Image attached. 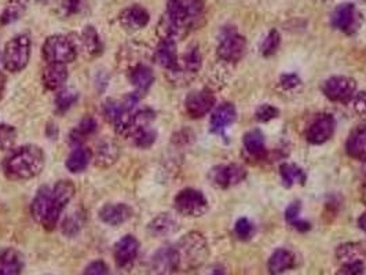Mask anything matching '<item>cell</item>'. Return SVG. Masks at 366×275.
Returning <instances> with one entry per match:
<instances>
[{
	"label": "cell",
	"instance_id": "cell-1",
	"mask_svg": "<svg viewBox=\"0 0 366 275\" xmlns=\"http://www.w3.org/2000/svg\"><path fill=\"white\" fill-rule=\"evenodd\" d=\"M76 193V187L70 181H59L52 189L41 187L35 196L30 214L33 219L46 230H54L58 225L61 212L70 203Z\"/></svg>",
	"mask_w": 366,
	"mask_h": 275
},
{
	"label": "cell",
	"instance_id": "cell-2",
	"mask_svg": "<svg viewBox=\"0 0 366 275\" xmlns=\"http://www.w3.org/2000/svg\"><path fill=\"white\" fill-rule=\"evenodd\" d=\"M204 19L202 0H168L167 12L159 23L162 39L182 37L187 32L198 28Z\"/></svg>",
	"mask_w": 366,
	"mask_h": 275
},
{
	"label": "cell",
	"instance_id": "cell-3",
	"mask_svg": "<svg viewBox=\"0 0 366 275\" xmlns=\"http://www.w3.org/2000/svg\"><path fill=\"white\" fill-rule=\"evenodd\" d=\"M44 168V153L36 145L21 146L4 161V172L12 181L36 178Z\"/></svg>",
	"mask_w": 366,
	"mask_h": 275
},
{
	"label": "cell",
	"instance_id": "cell-4",
	"mask_svg": "<svg viewBox=\"0 0 366 275\" xmlns=\"http://www.w3.org/2000/svg\"><path fill=\"white\" fill-rule=\"evenodd\" d=\"M208 255V244L204 236L191 232L182 237L173 248L174 267L178 272H193L206 262Z\"/></svg>",
	"mask_w": 366,
	"mask_h": 275
},
{
	"label": "cell",
	"instance_id": "cell-5",
	"mask_svg": "<svg viewBox=\"0 0 366 275\" xmlns=\"http://www.w3.org/2000/svg\"><path fill=\"white\" fill-rule=\"evenodd\" d=\"M77 55L76 44L65 34L47 37L41 48V57L47 63H70Z\"/></svg>",
	"mask_w": 366,
	"mask_h": 275
},
{
	"label": "cell",
	"instance_id": "cell-6",
	"mask_svg": "<svg viewBox=\"0 0 366 275\" xmlns=\"http://www.w3.org/2000/svg\"><path fill=\"white\" fill-rule=\"evenodd\" d=\"M30 57V39L28 34H18L7 41L3 51V65L11 73L23 70Z\"/></svg>",
	"mask_w": 366,
	"mask_h": 275
},
{
	"label": "cell",
	"instance_id": "cell-7",
	"mask_svg": "<svg viewBox=\"0 0 366 275\" xmlns=\"http://www.w3.org/2000/svg\"><path fill=\"white\" fill-rule=\"evenodd\" d=\"M175 210L189 218L202 216L208 211V201L205 196L194 189H184L175 197Z\"/></svg>",
	"mask_w": 366,
	"mask_h": 275
},
{
	"label": "cell",
	"instance_id": "cell-8",
	"mask_svg": "<svg viewBox=\"0 0 366 275\" xmlns=\"http://www.w3.org/2000/svg\"><path fill=\"white\" fill-rule=\"evenodd\" d=\"M322 92L334 102H347L353 99L357 90V81L346 76H335L324 81Z\"/></svg>",
	"mask_w": 366,
	"mask_h": 275
},
{
	"label": "cell",
	"instance_id": "cell-9",
	"mask_svg": "<svg viewBox=\"0 0 366 275\" xmlns=\"http://www.w3.org/2000/svg\"><path fill=\"white\" fill-rule=\"evenodd\" d=\"M245 48H247L245 39L241 34H238L235 30L226 29L218 45V55L222 61L237 62L242 58Z\"/></svg>",
	"mask_w": 366,
	"mask_h": 275
},
{
	"label": "cell",
	"instance_id": "cell-10",
	"mask_svg": "<svg viewBox=\"0 0 366 275\" xmlns=\"http://www.w3.org/2000/svg\"><path fill=\"white\" fill-rule=\"evenodd\" d=\"M247 178V172L241 165L227 164V165H216L209 172L211 182L220 187L227 189L241 183Z\"/></svg>",
	"mask_w": 366,
	"mask_h": 275
},
{
	"label": "cell",
	"instance_id": "cell-11",
	"mask_svg": "<svg viewBox=\"0 0 366 275\" xmlns=\"http://www.w3.org/2000/svg\"><path fill=\"white\" fill-rule=\"evenodd\" d=\"M331 21L334 28L351 34L360 26V12L353 3H343L335 8Z\"/></svg>",
	"mask_w": 366,
	"mask_h": 275
},
{
	"label": "cell",
	"instance_id": "cell-12",
	"mask_svg": "<svg viewBox=\"0 0 366 275\" xmlns=\"http://www.w3.org/2000/svg\"><path fill=\"white\" fill-rule=\"evenodd\" d=\"M215 105V95L211 90H200L190 92L184 101L186 112L193 119H200L205 116Z\"/></svg>",
	"mask_w": 366,
	"mask_h": 275
},
{
	"label": "cell",
	"instance_id": "cell-13",
	"mask_svg": "<svg viewBox=\"0 0 366 275\" xmlns=\"http://www.w3.org/2000/svg\"><path fill=\"white\" fill-rule=\"evenodd\" d=\"M139 252V243L134 236H124L115 245V261L117 267L127 269L130 267Z\"/></svg>",
	"mask_w": 366,
	"mask_h": 275
},
{
	"label": "cell",
	"instance_id": "cell-14",
	"mask_svg": "<svg viewBox=\"0 0 366 275\" xmlns=\"http://www.w3.org/2000/svg\"><path fill=\"white\" fill-rule=\"evenodd\" d=\"M335 119L331 114L317 117L307 130V141L313 145H321L331 139L335 132Z\"/></svg>",
	"mask_w": 366,
	"mask_h": 275
},
{
	"label": "cell",
	"instance_id": "cell-15",
	"mask_svg": "<svg viewBox=\"0 0 366 275\" xmlns=\"http://www.w3.org/2000/svg\"><path fill=\"white\" fill-rule=\"evenodd\" d=\"M149 19H151L149 12L144 7H141L138 4L124 8L120 12V15H119L120 25L126 30H130V32H135V30L144 29L149 23Z\"/></svg>",
	"mask_w": 366,
	"mask_h": 275
},
{
	"label": "cell",
	"instance_id": "cell-16",
	"mask_svg": "<svg viewBox=\"0 0 366 275\" xmlns=\"http://www.w3.org/2000/svg\"><path fill=\"white\" fill-rule=\"evenodd\" d=\"M155 59L157 63L171 73L178 69L180 59H178V52H177V43L174 39H162L156 48Z\"/></svg>",
	"mask_w": 366,
	"mask_h": 275
},
{
	"label": "cell",
	"instance_id": "cell-17",
	"mask_svg": "<svg viewBox=\"0 0 366 275\" xmlns=\"http://www.w3.org/2000/svg\"><path fill=\"white\" fill-rule=\"evenodd\" d=\"M99 219L110 226H120L133 218V210L127 204H106L99 211Z\"/></svg>",
	"mask_w": 366,
	"mask_h": 275
},
{
	"label": "cell",
	"instance_id": "cell-18",
	"mask_svg": "<svg viewBox=\"0 0 366 275\" xmlns=\"http://www.w3.org/2000/svg\"><path fill=\"white\" fill-rule=\"evenodd\" d=\"M68 80V69L64 63H47L41 72V81L47 90L55 91L64 87Z\"/></svg>",
	"mask_w": 366,
	"mask_h": 275
},
{
	"label": "cell",
	"instance_id": "cell-19",
	"mask_svg": "<svg viewBox=\"0 0 366 275\" xmlns=\"http://www.w3.org/2000/svg\"><path fill=\"white\" fill-rule=\"evenodd\" d=\"M235 108L231 103H223L219 108L215 109V112L211 116V131L213 134H223L229 125H231L235 121Z\"/></svg>",
	"mask_w": 366,
	"mask_h": 275
},
{
	"label": "cell",
	"instance_id": "cell-20",
	"mask_svg": "<svg viewBox=\"0 0 366 275\" xmlns=\"http://www.w3.org/2000/svg\"><path fill=\"white\" fill-rule=\"evenodd\" d=\"M174 270H175V267H174L173 248L171 247H163L152 258L148 275H171Z\"/></svg>",
	"mask_w": 366,
	"mask_h": 275
},
{
	"label": "cell",
	"instance_id": "cell-21",
	"mask_svg": "<svg viewBox=\"0 0 366 275\" xmlns=\"http://www.w3.org/2000/svg\"><path fill=\"white\" fill-rule=\"evenodd\" d=\"M336 258L343 265L363 263L366 258V241L343 244L336 251Z\"/></svg>",
	"mask_w": 366,
	"mask_h": 275
},
{
	"label": "cell",
	"instance_id": "cell-22",
	"mask_svg": "<svg viewBox=\"0 0 366 275\" xmlns=\"http://www.w3.org/2000/svg\"><path fill=\"white\" fill-rule=\"evenodd\" d=\"M23 269L22 255L12 248L0 251V275H21Z\"/></svg>",
	"mask_w": 366,
	"mask_h": 275
},
{
	"label": "cell",
	"instance_id": "cell-23",
	"mask_svg": "<svg viewBox=\"0 0 366 275\" xmlns=\"http://www.w3.org/2000/svg\"><path fill=\"white\" fill-rule=\"evenodd\" d=\"M347 154L360 161H366V127H358L351 132L346 145Z\"/></svg>",
	"mask_w": 366,
	"mask_h": 275
},
{
	"label": "cell",
	"instance_id": "cell-24",
	"mask_svg": "<svg viewBox=\"0 0 366 275\" xmlns=\"http://www.w3.org/2000/svg\"><path fill=\"white\" fill-rule=\"evenodd\" d=\"M130 80H131L133 85L137 88V92L144 94L152 87V84L155 81V74L149 66L139 63L131 69Z\"/></svg>",
	"mask_w": 366,
	"mask_h": 275
},
{
	"label": "cell",
	"instance_id": "cell-25",
	"mask_svg": "<svg viewBox=\"0 0 366 275\" xmlns=\"http://www.w3.org/2000/svg\"><path fill=\"white\" fill-rule=\"evenodd\" d=\"M148 229L155 237H166L178 230V222L170 214H162L149 223Z\"/></svg>",
	"mask_w": 366,
	"mask_h": 275
},
{
	"label": "cell",
	"instance_id": "cell-26",
	"mask_svg": "<svg viewBox=\"0 0 366 275\" xmlns=\"http://www.w3.org/2000/svg\"><path fill=\"white\" fill-rule=\"evenodd\" d=\"M119 159V147L113 141H104L98 145L95 153V164L101 168L113 165Z\"/></svg>",
	"mask_w": 366,
	"mask_h": 275
},
{
	"label": "cell",
	"instance_id": "cell-27",
	"mask_svg": "<svg viewBox=\"0 0 366 275\" xmlns=\"http://www.w3.org/2000/svg\"><path fill=\"white\" fill-rule=\"evenodd\" d=\"M295 266L293 255L287 249L276 251L269 261V270L271 275H281Z\"/></svg>",
	"mask_w": 366,
	"mask_h": 275
},
{
	"label": "cell",
	"instance_id": "cell-28",
	"mask_svg": "<svg viewBox=\"0 0 366 275\" xmlns=\"http://www.w3.org/2000/svg\"><path fill=\"white\" fill-rule=\"evenodd\" d=\"M244 147L255 159H263L266 156V145L264 135L259 130L249 131L244 135Z\"/></svg>",
	"mask_w": 366,
	"mask_h": 275
},
{
	"label": "cell",
	"instance_id": "cell-29",
	"mask_svg": "<svg viewBox=\"0 0 366 275\" xmlns=\"http://www.w3.org/2000/svg\"><path fill=\"white\" fill-rule=\"evenodd\" d=\"M91 157H93V153L88 149L79 147V146L75 147V150L69 154V157L66 160L68 171H70L73 174L83 172L88 167Z\"/></svg>",
	"mask_w": 366,
	"mask_h": 275
},
{
	"label": "cell",
	"instance_id": "cell-30",
	"mask_svg": "<svg viewBox=\"0 0 366 275\" xmlns=\"http://www.w3.org/2000/svg\"><path fill=\"white\" fill-rule=\"evenodd\" d=\"M28 4H29V0H7L1 11V15H0V23L8 25L19 19L26 11Z\"/></svg>",
	"mask_w": 366,
	"mask_h": 275
},
{
	"label": "cell",
	"instance_id": "cell-31",
	"mask_svg": "<svg viewBox=\"0 0 366 275\" xmlns=\"http://www.w3.org/2000/svg\"><path fill=\"white\" fill-rule=\"evenodd\" d=\"M81 41H83V47L88 55L97 57L104 50L101 37H99V34L94 26H86V29L81 33Z\"/></svg>",
	"mask_w": 366,
	"mask_h": 275
},
{
	"label": "cell",
	"instance_id": "cell-32",
	"mask_svg": "<svg viewBox=\"0 0 366 275\" xmlns=\"http://www.w3.org/2000/svg\"><path fill=\"white\" fill-rule=\"evenodd\" d=\"M280 174L282 178V183L287 187H292L296 183L303 185L306 182V174L302 168L295 164H282L280 168Z\"/></svg>",
	"mask_w": 366,
	"mask_h": 275
},
{
	"label": "cell",
	"instance_id": "cell-33",
	"mask_svg": "<svg viewBox=\"0 0 366 275\" xmlns=\"http://www.w3.org/2000/svg\"><path fill=\"white\" fill-rule=\"evenodd\" d=\"M200 68H201V54L197 47H193L183 55L182 63L180 62L178 69L173 73H180L183 70V73L195 74L200 70Z\"/></svg>",
	"mask_w": 366,
	"mask_h": 275
},
{
	"label": "cell",
	"instance_id": "cell-34",
	"mask_svg": "<svg viewBox=\"0 0 366 275\" xmlns=\"http://www.w3.org/2000/svg\"><path fill=\"white\" fill-rule=\"evenodd\" d=\"M95 130H97V121L93 117H84L79 123V125L76 127V130L73 131V134L70 136L72 138V142L79 143L83 138H86L88 135H91L93 132H95Z\"/></svg>",
	"mask_w": 366,
	"mask_h": 275
},
{
	"label": "cell",
	"instance_id": "cell-35",
	"mask_svg": "<svg viewBox=\"0 0 366 275\" xmlns=\"http://www.w3.org/2000/svg\"><path fill=\"white\" fill-rule=\"evenodd\" d=\"M131 138H134V142H135V145L138 147H141V149H149L156 142L157 134L149 125V127H145V128H141L139 131H137Z\"/></svg>",
	"mask_w": 366,
	"mask_h": 275
},
{
	"label": "cell",
	"instance_id": "cell-36",
	"mask_svg": "<svg viewBox=\"0 0 366 275\" xmlns=\"http://www.w3.org/2000/svg\"><path fill=\"white\" fill-rule=\"evenodd\" d=\"M77 92L72 88H65L58 92L55 98V105L59 112H66L69 108L73 106V103L77 101Z\"/></svg>",
	"mask_w": 366,
	"mask_h": 275
},
{
	"label": "cell",
	"instance_id": "cell-37",
	"mask_svg": "<svg viewBox=\"0 0 366 275\" xmlns=\"http://www.w3.org/2000/svg\"><path fill=\"white\" fill-rule=\"evenodd\" d=\"M86 7V0H61L59 14L62 17H73L80 14Z\"/></svg>",
	"mask_w": 366,
	"mask_h": 275
},
{
	"label": "cell",
	"instance_id": "cell-38",
	"mask_svg": "<svg viewBox=\"0 0 366 275\" xmlns=\"http://www.w3.org/2000/svg\"><path fill=\"white\" fill-rule=\"evenodd\" d=\"M280 43H281V37H280V33L277 30H270V33L266 36V39L263 40L262 45H260V51L264 57H270L273 55L278 47H280Z\"/></svg>",
	"mask_w": 366,
	"mask_h": 275
},
{
	"label": "cell",
	"instance_id": "cell-39",
	"mask_svg": "<svg viewBox=\"0 0 366 275\" xmlns=\"http://www.w3.org/2000/svg\"><path fill=\"white\" fill-rule=\"evenodd\" d=\"M15 141H17L15 128L7 124H0V150L12 149Z\"/></svg>",
	"mask_w": 366,
	"mask_h": 275
},
{
	"label": "cell",
	"instance_id": "cell-40",
	"mask_svg": "<svg viewBox=\"0 0 366 275\" xmlns=\"http://www.w3.org/2000/svg\"><path fill=\"white\" fill-rule=\"evenodd\" d=\"M234 232H235V236L242 240V241H248L252 238V236L255 234V227L253 225L245 219V218H241L237 221L235 223V227H234Z\"/></svg>",
	"mask_w": 366,
	"mask_h": 275
},
{
	"label": "cell",
	"instance_id": "cell-41",
	"mask_svg": "<svg viewBox=\"0 0 366 275\" xmlns=\"http://www.w3.org/2000/svg\"><path fill=\"white\" fill-rule=\"evenodd\" d=\"M278 114H280L278 109L274 108V106H271V105H260L258 108L256 113H255L256 119L259 121H264V123L266 121H270V120H273L276 117H278Z\"/></svg>",
	"mask_w": 366,
	"mask_h": 275
},
{
	"label": "cell",
	"instance_id": "cell-42",
	"mask_svg": "<svg viewBox=\"0 0 366 275\" xmlns=\"http://www.w3.org/2000/svg\"><path fill=\"white\" fill-rule=\"evenodd\" d=\"M80 229H81V222L79 221L77 216H69L62 223V232H64V234H68V236L77 234Z\"/></svg>",
	"mask_w": 366,
	"mask_h": 275
},
{
	"label": "cell",
	"instance_id": "cell-43",
	"mask_svg": "<svg viewBox=\"0 0 366 275\" xmlns=\"http://www.w3.org/2000/svg\"><path fill=\"white\" fill-rule=\"evenodd\" d=\"M351 106L357 114L366 116V92H360L354 95L351 99Z\"/></svg>",
	"mask_w": 366,
	"mask_h": 275
},
{
	"label": "cell",
	"instance_id": "cell-44",
	"mask_svg": "<svg viewBox=\"0 0 366 275\" xmlns=\"http://www.w3.org/2000/svg\"><path fill=\"white\" fill-rule=\"evenodd\" d=\"M83 275H109V270H108V266L102 261H97V262H93L84 270Z\"/></svg>",
	"mask_w": 366,
	"mask_h": 275
},
{
	"label": "cell",
	"instance_id": "cell-45",
	"mask_svg": "<svg viewBox=\"0 0 366 275\" xmlns=\"http://www.w3.org/2000/svg\"><path fill=\"white\" fill-rule=\"evenodd\" d=\"M300 210H302V205H300L299 201H295V203H292V204L288 207L287 214H285L288 223L293 225L296 221H299L298 216H299V214H300Z\"/></svg>",
	"mask_w": 366,
	"mask_h": 275
},
{
	"label": "cell",
	"instance_id": "cell-46",
	"mask_svg": "<svg viewBox=\"0 0 366 275\" xmlns=\"http://www.w3.org/2000/svg\"><path fill=\"white\" fill-rule=\"evenodd\" d=\"M363 273H364L363 263H351V265H345L336 275H361Z\"/></svg>",
	"mask_w": 366,
	"mask_h": 275
},
{
	"label": "cell",
	"instance_id": "cell-47",
	"mask_svg": "<svg viewBox=\"0 0 366 275\" xmlns=\"http://www.w3.org/2000/svg\"><path fill=\"white\" fill-rule=\"evenodd\" d=\"M300 84V79L296 74H284L281 76V85L285 90H292Z\"/></svg>",
	"mask_w": 366,
	"mask_h": 275
},
{
	"label": "cell",
	"instance_id": "cell-48",
	"mask_svg": "<svg viewBox=\"0 0 366 275\" xmlns=\"http://www.w3.org/2000/svg\"><path fill=\"white\" fill-rule=\"evenodd\" d=\"M358 226H360V229H361L363 232H365L366 233V212L365 214H363V216L360 218V221H358Z\"/></svg>",
	"mask_w": 366,
	"mask_h": 275
},
{
	"label": "cell",
	"instance_id": "cell-49",
	"mask_svg": "<svg viewBox=\"0 0 366 275\" xmlns=\"http://www.w3.org/2000/svg\"><path fill=\"white\" fill-rule=\"evenodd\" d=\"M4 87H6V79H4V76L0 73V99L3 98V94H4Z\"/></svg>",
	"mask_w": 366,
	"mask_h": 275
},
{
	"label": "cell",
	"instance_id": "cell-50",
	"mask_svg": "<svg viewBox=\"0 0 366 275\" xmlns=\"http://www.w3.org/2000/svg\"><path fill=\"white\" fill-rule=\"evenodd\" d=\"M211 275H224V270L222 267H216Z\"/></svg>",
	"mask_w": 366,
	"mask_h": 275
},
{
	"label": "cell",
	"instance_id": "cell-51",
	"mask_svg": "<svg viewBox=\"0 0 366 275\" xmlns=\"http://www.w3.org/2000/svg\"><path fill=\"white\" fill-rule=\"evenodd\" d=\"M363 200H364V203L366 204V185L364 186V190H363Z\"/></svg>",
	"mask_w": 366,
	"mask_h": 275
}]
</instances>
